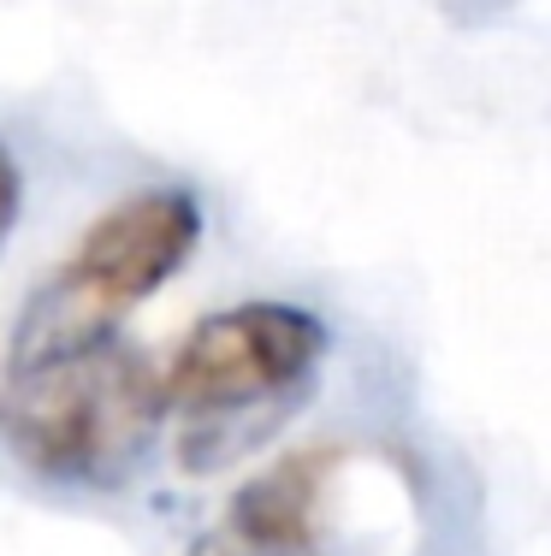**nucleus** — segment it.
<instances>
[{
    "label": "nucleus",
    "mask_w": 551,
    "mask_h": 556,
    "mask_svg": "<svg viewBox=\"0 0 551 556\" xmlns=\"http://www.w3.org/2000/svg\"><path fill=\"white\" fill-rule=\"evenodd\" d=\"M166 415L161 367L125 338L12 362L0 386V444L54 485H113L142 462Z\"/></svg>",
    "instance_id": "1"
},
{
    "label": "nucleus",
    "mask_w": 551,
    "mask_h": 556,
    "mask_svg": "<svg viewBox=\"0 0 551 556\" xmlns=\"http://www.w3.org/2000/svg\"><path fill=\"white\" fill-rule=\"evenodd\" d=\"M196 237H202V207L184 190H142L108 207L48 273V285L24 302L12 362L113 338V326L137 314L190 261Z\"/></svg>",
    "instance_id": "2"
},
{
    "label": "nucleus",
    "mask_w": 551,
    "mask_h": 556,
    "mask_svg": "<svg viewBox=\"0 0 551 556\" xmlns=\"http://www.w3.org/2000/svg\"><path fill=\"white\" fill-rule=\"evenodd\" d=\"M326 355L321 314L291 302H243L208 314L161 367V396L190 427H226L255 408H279L314 379Z\"/></svg>",
    "instance_id": "3"
},
{
    "label": "nucleus",
    "mask_w": 551,
    "mask_h": 556,
    "mask_svg": "<svg viewBox=\"0 0 551 556\" xmlns=\"http://www.w3.org/2000/svg\"><path fill=\"white\" fill-rule=\"evenodd\" d=\"M345 456L326 444L291 450L273 468H261L255 480L231 497L226 533H238L249 551L261 556H321L326 521H333V485Z\"/></svg>",
    "instance_id": "4"
},
{
    "label": "nucleus",
    "mask_w": 551,
    "mask_h": 556,
    "mask_svg": "<svg viewBox=\"0 0 551 556\" xmlns=\"http://www.w3.org/2000/svg\"><path fill=\"white\" fill-rule=\"evenodd\" d=\"M18 195H24V178H18V161L0 149V243H7L12 219H18Z\"/></svg>",
    "instance_id": "5"
},
{
    "label": "nucleus",
    "mask_w": 551,
    "mask_h": 556,
    "mask_svg": "<svg viewBox=\"0 0 551 556\" xmlns=\"http://www.w3.org/2000/svg\"><path fill=\"white\" fill-rule=\"evenodd\" d=\"M190 556H261V551H249L238 533H226V527H214V533H202L190 545Z\"/></svg>",
    "instance_id": "6"
}]
</instances>
